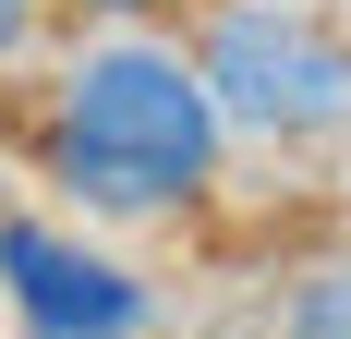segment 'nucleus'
<instances>
[{"mask_svg":"<svg viewBox=\"0 0 351 339\" xmlns=\"http://www.w3.org/2000/svg\"><path fill=\"white\" fill-rule=\"evenodd\" d=\"M61 182L97 206H170L206 182L218 158V97L206 73L158 61V49H97V61L61 85Z\"/></svg>","mask_w":351,"mask_h":339,"instance_id":"obj_1","label":"nucleus"},{"mask_svg":"<svg viewBox=\"0 0 351 339\" xmlns=\"http://www.w3.org/2000/svg\"><path fill=\"white\" fill-rule=\"evenodd\" d=\"M206 97L254 134H327V121H351V49L291 12H230L206 36Z\"/></svg>","mask_w":351,"mask_h":339,"instance_id":"obj_2","label":"nucleus"},{"mask_svg":"<svg viewBox=\"0 0 351 339\" xmlns=\"http://www.w3.org/2000/svg\"><path fill=\"white\" fill-rule=\"evenodd\" d=\"M0 291L25 303L36 339H145V291L121 267H97V255H73L61 231H0Z\"/></svg>","mask_w":351,"mask_h":339,"instance_id":"obj_3","label":"nucleus"}]
</instances>
